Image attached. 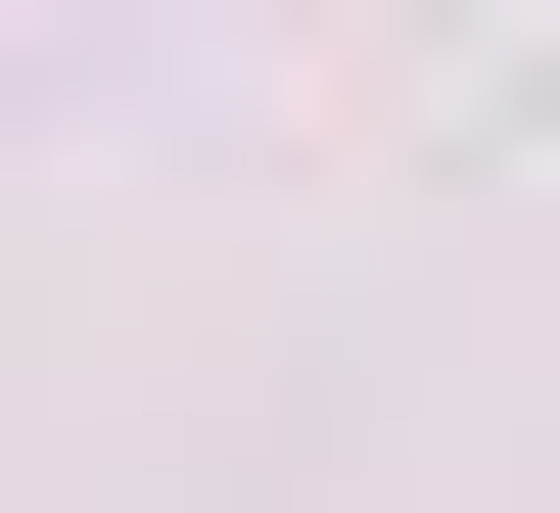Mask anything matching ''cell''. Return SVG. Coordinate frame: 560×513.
Instances as JSON below:
<instances>
[]
</instances>
